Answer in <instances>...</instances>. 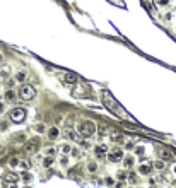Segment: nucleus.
<instances>
[{
    "label": "nucleus",
    "mask_w": 176,
    "mask_h": 188,
    "mask_svg": "<svg viewBox=\"0 0 176 188\" xmlns=\"http://www.w3.org/2000/svg\"><path fill=\"white\" fill-rule=\"evenodd\" d=\"M34 130H36V132H40V133H43L44 130H46V127H44V123H38V125L34 127Z\"/></svg>",
    "instance_id": "23"
},
{
    "label": "nucleus",
    "mask_w": 176,
    "mask_h": 188,
    "mask_svg": "<svg viewBox=\"0 0 176 188\" xmlns=\"http://www.w3.org/2000/svg\"><path fill=\"white\" fill-rule=\"evenodd\" d=\"M94 152H96V156H98V157H104V156H108V145H104V144L96 145Z\"/></svg>",
    "instance_id": "9"
},
{
    "label": "nucleus",
    "mask_w": 176,
    "mask_h": 188,
    "mask_svg": "<svg viewBox=\"0 0 176 188\" xmlns=\"http://www.w3.org/2000/svg\"><path fill=\"white\" fill-rule=\"evenodd\" d=\"M132 164H133V159L132 157H127V159H125V166H127V168H130Z\"/></svg>",
    "instance_id": "24"
},
{
    "label": "nucleus",
    "mask_w": 176,
    "mask_h": 188,
    "mask_svg": "<svg viewBox=\"0 0 176 188\" xmlns=\"http://www.w3.org/2000/svg\"><path fill=\"white\" fill-rule=\"evenodd\" d=\"M150 171H152V164H140V168H139L140 174H149Z\"/></svg>",
    "instance_id": "13"
},
{
    "label": "nucleus",
    "mask_w": 176,
    "mask_h": 188,
    "mask_svg": "<svg viewBox=\"0 0 176 188\" xmlns=\"http://www.w3.org/2000/svg\"><path fill=\"white\" fill-rule=\"evenodd\" d=\"M96 169H98V164H96V162H89L87 164V171L89 173H96Z\"/></svg>",
    "instance_id": "21"
},
{
    "label": "nucleus",
    "mask_w": 176,
    "mask_h": 188,
    "mask_svg": "<svg viewBox=\"0 0 176 188\" xmlns=\"http://www.w3.org/2000/svg\"><path fill=\"white\" fill-rule=\"evenodd\" d=\"M2 58H4V56H2V53H0V62H2Z\"/></svg>",
    "instance_id": "37"
},
{
    "label": "nucleus",
    "mask_w": 176,
    "mask_h": 188,
    "mask_svg": "<svg viewBox=\"0 0 176 188\" xmlns=\"http://www.w3.org/2000/svg\"><path fill=\"white\" fill-rule=\"evenodd\" d=\"M62 164H69V159H67V157H62Z\"/></svg>",
    "instance_id": "33"
},
{
    "label": "nucleus",
    "mask_w": 176,
    "mask_h": 188,
    "mask_svg": "<svg viewBox=\"0 0 176 188\" xmlns=\"http://www.w3.org/2000/svg\"><path fill=\"white\" fill-rule=\"evenodd\" d=\"M106 185H113V180H111V178H106Z\"/></svg>",
    "instance_id": "34"
},
{
    "label": "nucleus",
    "mask_w": 176,
    "mask_h": 188,
    "mask_svg": "<svg viewBox=\"0 0 176 188\" xmlns=\"http://www.w3.org/2000/svg\"><path fill=\"white\" fill-rule=\"evenodd\" d=\"M135 152H137L139 156H142V154H144V147H137V149H135Z\"/></svg>",
    "instance_id": "28"
},
{
    "label": "nucleus",
    "mask_w": 176,
    "mask_h": 188,
    "mask_svg": "<svg viewBox=\"0 0 176 188\" xmlns=\"http://www.w3.org/2000/svg\"><path fill=\"white\" fill-rule=\"evenodd\" d=\"M62 81H63V84H67V86H75L79 82V77L75 74L65 72V74H62Z\"/></svg>",
    "instance_id": "6"
},
{
    "label": "nucleus",
    "mask_w": 176,
    "mask_h": 188,
    "mask_svg": "<svg viewBox=\"0 0 176 188\" xmlns=\"http://www.w3.org/2000/svg\"><path fill=\"white\" fill-rule=\"evenodd\" d=\"M26 79H27V74L24 72V70H19L17 74H15V81L17 82H24Z\"/></svg>",
    "instance_id": "14"
},
{
    "label": "nucleus",
    "mask_w": 176,
    "mask_h": 188,
    "mask_svg": "<svg viewBox=\"0 0 176 188\" xmlns=\"http://www.w3.org/2000/svg\"><path fill=\"white\" fill-rule=\"evenodd\" d=\"M173 188H176V186H173Z\"/></svg>",
    "instance_id": "40"
},
{
    "label": "nucleus",
    "mask_w": 176,
    "mask_h": 188,
    "mask_svg": "<svg viewBox=\"0 0 176 188\" xmlns=\"http://www.w3.org/2000/svg\"><path fill=\"white\" fill-rule=\"evenodd\" d=\"M154 168H156V169H157V171H162V169H164V168H166V162L159 159V161H156V162H154Z\"/></svg>",
    "instance_id": "17"
},
{
    "label": "nucleus",
    "mask_w": 176,
    "mask_h": 188,
    "mask_svg": "<svg viewBox=\"0 0 176 188\" xmlns=\"http://www.w3.org/2000/svg\"><path fill=\"white\" fill-rule=\"evenodd\" d=\"M22 180H24V181H31V174L29 173H24V174H22Z\"/></svg>",
    "instance_id": "26"
},
{
    "label": "nucleus",
    "mask_w": 176,
    "mask_h": 188,
    "mask_svg": "<svg viewBox=\"0 0 176 188\" xmlns=\"http://www.w3.org/2000/svg\"><path fill=\"white\" fill-rule=\"evenodd\" d=\"M135 176H137V174H133V173H132V174H130V178H128V180L132 181V183H135V181H137V178H135Z\"/></svg>",
    "instance_id": "30"
},
{
    "label": "nucleus",
    "mask_w": 176,
    "mask_h": 188,
    "mask_svg": "<svg viewBox=\"0 0 176 188\" xmlns=\"http://www.w3.org/2000/svg\"><path fill=\"white\" fill-rule=\"evenodd\" d=\"M26 116H27L26 110H24V108H21V106L12 108L10 113H9V118H10L12 123H22L24 120H26Z\"/></svg>",
    "instance_id": "4"
},
{
    "label": "nucleus",
    "mask_w": 176,
    "mask_h": 188,
    "mask_svg": "<svg viewBox=\"0 0 176 188\" xmlns=\"http://www.w3.org/2000/svg\"><path fill=\"white\" fill-rule=\"evenodd\" d=\"M21 166L24 168V169H27V168H29L31 164H27V161H21Z\"/></svg>",
    "instance_id": "27"
},
{
    "label": "nucleus",
    "mask_w": 176,
    "mask_h": 188,
    "mask_svg": "<svg viewBox=\"0 0 176 188\" xmlns=\"http://www.w3.org/2000/svg\"><path fill=\"white\" fill-rule=\"evenodd\" d=\"M152 188H156V186H152Z\"/></svg>",
    "instance_id": "39"
},
{
    "label": "nucleus",
    "mask_w": 176,
    "mask_h": 188,
    "mask_svg": "<svg viewBox=\"0 0 176 188\" xmlns=\"http://www.w3.org/2000/svg\"><path fill=\"white\" fill-rule=\"evenodd\" d=\"M46 154H48V156H53V154H55V151H53V149H48Z\"/></svg>",
    "instance_id": "31"
},
{
    "label": "nucleus",
    "mask_w": 176,
    "mask_h": 188,
    "mask_svg": "<svg viewBox=\"0 0 176 188\" xmlns=\"http://www.w3.org/2000/svg\"><path fill=\"white\" fill-rule=\"evenodd\" d=\"M118 178H120V180H125V178H127V174H125L123 171H120V173H118Z\"/></svg>",
    "instance_id": "29"
},
{
    "label": "nucleus",
    "mask_w": 176,
    "mask_h": 188,
    "mask_svg": "<svg viewBox=\"0 0 176 188\" xmlns=\"http://www.w3.org/2000/svg\"><path fill=\"white\" fill-rule=\"evenodd\" d=\"M5 99H7V101H14V99H15V92L9 89V91L5 92Z\"/></svg>",
    "instance_id": "18"
},
{
    "label": "nucleus",
    "mask_w": 176,
    "mask_h": 188,
    "mask_svg": "<svg viewBox=\"0 0 176 188\" xmlns=\"http://www.w3.org/2000/svg\"><path fill=\"white\" fill-rule=\"evenodd\" d=\"M106 133H108L106 127H98V135H99V137H104Z\"/></svg>",
    "instance_id": "22"
},
{
    "label": "nucleus",
    "mask_w": 176,
    "mask_h": 188,
    "mask_svg": "<svg viewBox=\"0 0 176 188\" xmlns=\"http://www.w3.org/2000/svg\"><path fill=\"white\" fill-rule=\"evenodd\" d=\"M0 75H2V77L10 75V65H4V67H2V69H0Z\"/></svg>",
    "instance_id": "15"
},
{
    "label": "nucleus",
    "mask_w": 176,
    "mask_h": 188,
    "mask_svg": "<svg viewBox=\"0 0 176 188\" xmlns=\"http://www.w3.org/2000/svg\"><path fill=\"white\" fill-rule=\"evenodd\" d=\"M96 130H98V127H96V123L91 122V120L79 122V125H77V133L82 137V139H89V137H92L96 133Z\"/></svg>",
    "instance_id": "2"
},
{
    "label": "nucleus",
    "mask_w": 176,
    "mask_h": 188,
    "mask_svg": "<svg viewBox=\"0 0 176 188\" xmlns=\"http://www.w3.org/2000/svg\"><path fill=\"white\" fill-rule=\"evenodd\" d=\"M19 174H15V173H7L4 176V183L5 185H17V181H19Z\"/></svg>",
    "instance_id": "8"
},
{
    "label": "nucleus",
    "mask_w": 176,
    "mask_h": 188,
    "mask_svg": "<svg viewBox=\"0 0 176 188\" xmlns=\"http://www.w3.org/2000/svg\"><path fill=\"white\" fill-rule=\"evenodd\" d=\"M65 137H69V139H72V140H77V142H82V137H79V133L77 132H73V130H70V128H67L65 130Z\"/></svg>",
    "instance_id": "11"
},
{
    "label": "nucleus",
    "mask_w": 176,
    "mask_h": 188,
    "mask_svg": "<svg viewBox=\"0 0 176 188\" xmlns=\"http://www.w3.org/2000/svg\"><path fill=\"white\" fill-rule=\"evenodd\" d=\"M38 145H40V140H38V139H31V140H27V142H26V149H27V151H36Z\"/></svg>",
    "instance_id": "12"
},
{
    "label": "nucleus",
    "mask_w": 176,
    "mask_h": 188,
    "mask_svg": "<svg viewBox=\"0 0 176 188\" xmlns=\"http://www.w3.org/2000/svg\"><path fill=\"white\" fill-rule=\"evenodd\" d=\"M157 156H159V159H161V161H164V162H168V161H173V159H174V156H173V152L169 151V149H164V147L157 149Z\"/></svg>",
    "instance_id": "7"
},
{
    "label": "nucleus",
    "mask_w": 176,
    "mask_h": 188,
    "mask_svg": "<svg viewBox=\"0 0 176 188\" xmlns=\"http://www.w3.org/2000/svg\"><path fill=\"white\" fill-rule=\"evenodd\" d=\"M48 139H50V140H57V139H58V137H60V130L58 128H57V127H52V128H48Z\"/></svg>",
    "instance_id": "10"
},
{
    "label": "nucleus",
    "mask_w": 176,
    "mask_h": 188,
    "mask_svg": "<svg viewBox=\"0 0 176 188\" xmlns=\"http://www.w3.org/2000/svg\"><path fill=\"white\" fill-rule=\"evenodd\" d=\"M72 145H70V144H63L62 145V152H63V154H70V152H72Z\"/></svg>",
    "instance_id": "19"
},
{
    "label": "nucleus",
    "mask_w": 176,
    "mask_h": 188,
    "mask_svg": "<svg viewBox=\"0 0 176 188\" xmlns=\"http://www.w3.org/2000/svg\"><path fill=\"white\" fill-rule=\"evenodd\" d=\"M110 2H115L116 5H121V0H110Z\"/></svg>",
    "instance_id": "35"
},
{
    "label": "nucleus",
    "mask_w": 176,
    "mask_h": 188,
    "mask_svg": "<svg viewBox=\"0 0 176 188\" xmlns=\"http://www.w3.org/2000/svg\"><path fill=\"white\" fill-rule=\"evenodd\" d=\"M4 108H5V106H4V103L0 101V113H4Z\"/></svg>",
    "instance_id": "32"
},
{
    "label": "nucleus",
    "mask_w": 176,
    "mask_h": 188,
    "mask_svg": "<svg viewBox=\"0 0 176 188\" xmlns=\"http://www.w3.org/2000/svg\"><path fill=\"white\" fill-rule=\"evenodd\" d=\"M106 157L110 162H120L121 159H123V151H121V149H113L111 152H108Z\"/></svg>",
    "instance_id": "5"
},
{
    "label": "nucleus",
    "mask_w": 176,
    "mask_h": 188,
    "mask_svg": "<svg viewBox=\"0 0 176 188\" xmlns=\"http://www.w3.org/2000/svg\"><path fill=\"white\" fill-rule=\"evenodd\" d=\"M157 2V5H161V7H166V5L169 4V0H156Z\"/></svg>",
    "instance_id": "25"
},
{
    "label": "nucleus",
    "mask_w": 176,
    "mask_h": 188,
    "mask_svg": "<svg viewBox=\"0 0 176 188\" xmlns=\"http://www.w3.org/2000/svg\"><path fill=\"white\" fill-rule=\"evenodd\" d=\"M52 164H53V157L52 156H46L43 159V168H52Z\"/></svg>",
    "instance_id": "16"
},
{
    "label": "nucleus",
    "mask_w": 176,
    "mask_h": 188,
    "mask_svg": "<svg viewBox=\"0 0 176 188\" xmlns=\"http://www.w3.org/2000/svg\"><path fill=\"white\" fill-rule=\"evenodd\" d=\"M174 173H176V166H174Z\"/></svg>",
    "instance_id": "38"
},
{
    "label": "nucleus",
    "mask_w": 176,
    "mask_h": 188,
    "mask_svg": "<svg viewBox=\"0 0 176 188\" xmlns=\"http://www.w3.org/2000/svg\"><path fill=\"white\" fill-rule=\"evenodd\" d=\"M19 98L24 101H31L36 98V89H34V86L31 84H22L21 87H19Z\"/></svg>",
    "instance_id": "3"
},
{
    "label": "nucleus",
    "mask_w": 176,
    "mask_h": 188,
    "mask_svg": "<svg viewBox=\"0 0 176 188\" xmlns=\"http://www.w3.org/2000/svg\"><path fill=\"white\" fill-rule=\"evenodd\" d=\"M7 188H17V185H9Z\"/></svg>",
    "instance_id": "36"
},
{
    "label": "nucleus",
    "mask_w": 176,
    "mask_h": 188,
    "mask_svg": "<svg viewBox=\"0 0 176 188\" xmlns=\"http://www.w3.org/2000/svg\"><path fill=\"white\" fill-rule=\"evenodd\" d=\"M9 164H10V168H15V166L21 164V161H19L17 157H10V159H9Z\"/></svg>",
    "instance_id": "20"
},
{
    "label": "nucleus",
    "mask_w": 176,
    "mask_h": 188,
    "mask_svg": "<svg viewBox=\"0 0 176 188\" xmlns=\"http://www.w3.org/2000/svg\"><path fill=\"white\" fill-rule=\"evenodd\" d=\"M101 101H103V104L111 111V113H115L116 116H125L123 111H121V108H120V104H118L116 101L113 99V96H111L110 92L103 91V94H101Z\"/></svg>",
    "instance_id": "1"
}]
</instances>
